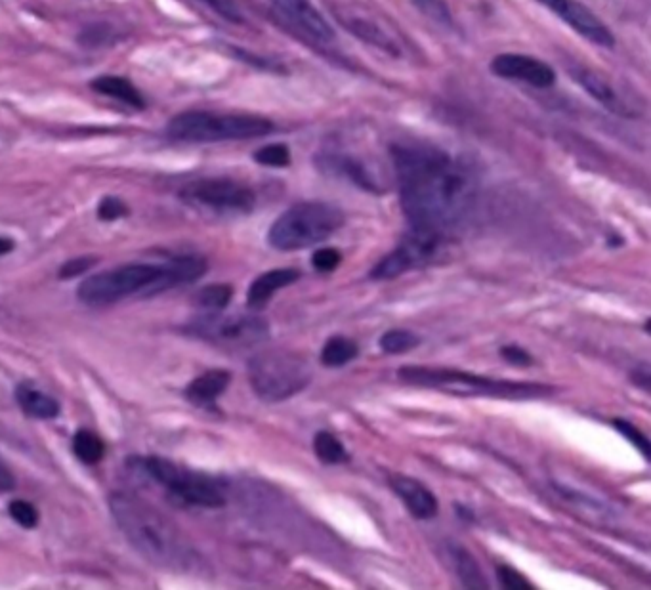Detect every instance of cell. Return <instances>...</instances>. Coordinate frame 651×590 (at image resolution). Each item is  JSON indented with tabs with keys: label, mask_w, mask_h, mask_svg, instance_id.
I'll list each match as a JSON object with an SVG mask.
<instances>
[{
	"label": "cell",
	"mask_w": 651,
	"mask_h": 590,
	"mask_svg": "<svg viewBox=\"0 0 651 590\" xmlns=\"http://www.w3.org/2000/svg\"><path fill=\"white\" fill-rule=\"evenodd\" d=\"M390 153L409 230L447 239L474 205V170L430 144H394Z\"/></svg>",
	"instance_id": "6da1fadb"
},
{
	"label": "cell",
	"mask_w": 651,
	"mask_h": 590,
	"mask_svg": "<svg viewBox=\"0 0 651 590\" xmlns=\"http://www.w3.org/2000/svg\"><path fill=\"white\" fill-rule=\"evenodd\" d=\"M109 510L126 541L153 566L172 571L191 568L193 548L163 512L128 493H113Z\"/></svg>",
	"instance_id": "7a4b0ae2"
},
{
	"label": "cell",
	"mask_w": 651,
	"mask_h": 590,
	"mask_svg": "<svg viewBox=\"0 0 651 590\" xmlns=\"http://www.w3.org/2000/svg\"><path fill=\"white\" fill-rule=\"evenodd\" d=\"M398 379L409 386L440 390L462 398H497V400H535L552 394V388L537 382H514L482 377L461 369L405 365L398 371Z\"/></svg>",
	"instance_id": "3957f363"
},
{
	"label": "cell",
	"mask_w": 651,
	"mask_h": 590,
	"mask_svg": "<svg viewBox=\"0 0 651 590\" xmlns=\"http://www.w3.org/2000/svg\"><path fill=\"white\" fill-rule=\"evenodd\" d=\"M273 130V121L262 115L184 111L168 121L167 136L176 142L214 144L264 138L270 136Z\"/></svg>",
	"instance_id": "277c9868"
},
{
	"label": "cell",
	"mask_w": 651,
	"mask_h": 590,
	"mask_svg": "<svg viewBox=\"0 0 651 590\" xmlns=\"http://www.w3.org/2000/svg\"><path fill=\"white\" fill-rule=\"evenodd\" d=\"M346 222L344 212L325 201H302L283 212L268 232L277 251H300L323 243Z\"/></svg>",
	"instance_id": "5b68a950"
},
{
	"label": "cell",
	"mask_w": 651,
	"mask_h": 590,
	"mask_svg": "<svg viewBox=\"0 0 651 590\" xmlns=\"http://www.w3.org/2000/svg\"><path fill=\"white\" fill-rule=\"evenodd\" d=\"M163 264L132 262L100 274L86 277L77 289L79 300L86 306H111L128 296H155L163 293Z\"/></svg>",
	"instance_id": "8992f818"
},
{
	"label": "cell",
	"mask_w": 651,
	"mask_h": 590,
	"mask_svg": "<svg viewBox=\"0 0 651 590\" xmlns=\"http://www.w3.org/2000/svg\"><path fill=\"white\" fill-rule=\"evenodd\" d=\"M249 382L264 401H285L302 392L310 380V363L291 352H262L249 359Z\"/></svg>",
	"instance_id": "52a82bcc"
},
{
	"label": "cell",
	"mask_w": 651,
	"mask_h": 590,
	"mask_svg": "<svg viewBox=\"0 0 651 590\" xmlns=\"http://www.w3.org/2000/svg\"><path fill=\"white\" fill-rule=\"evenodd\" d=\"M142 464L153 482L165 487L168 495L184 505L203 508L226 505V485L218 478L195 472L163 457H147L142 459Z\"/></svg>",
	"instance_id": "ba28073f"
},
{
	"label": "cell",
	"mask_w": 651,
	"mask_h": 590,
	"mask_svg": "<svg viewBox=\"0 0 651 590\" xmlns=\"http://www.w3.org/2000/svg\"><path fill=\"white\" fill-rule=\"evenodd\" d=\"M184 331L191 337L201 338L222 348H251L270 337L268 321L249 314L226 316L220 312H209L191 319Z\"/></svg>",
	"instance_id": "9c48e42d"
},
{
	"label": "cell",
	"mask_w": 651,
	"mask_h": 590,
	"mask_svg": "<svg viewBox=\"0 0 651 590\" xmlns=\"http://www.w3.org/2000/svg\"><path fill=\"white\" fill-rule=\"evenodd\" d=\"M180 199L214 212L249 214L256 207V193L231 178H201L180 190Z\"/></svg>",
	"instance_id": "30bf717a"
},
{
	"label": "cell",
	"mask_w": 651,
	"mask_h": 590,
	"mask_svg": "<svg viewBox=\"0 0 651 590\" xmlns=\"http://www.w3.org/2000/svg\"><path fill=\"white\" fill-rule=\"evenodd\" d=\"M445 239L430 233L409 230L405 239L392 253L386 254L371 270V279H396L399 275L432 264V260L443 249Z\"/></svg>",
	"instance_id": "8fae6325"
},
{
	"label": "cell",
	"mask_w": 651,
	"mask_h": 590,
	"mask_svg": "<svg viewBox=\"0 0 651 590\" xmlns=\"http://www.w3.org/2000/svg\"><path fill=\"white\" fill-rule=\"evenodd\" d=\"M556 18L569 25L577 35L602 48L615 46V35L581 0H537Z\"/></svg>",
	"instance_id": "7c38bea8"
},
{
	"label": "cell",
	"mask_w": 651,
	"mask_h": 590,
	"mask_svg": "<svg viewBox=\"0 0 651 590\" xmlns=\"http://www.w3.org/2000/svg\"><path fill=\"white\" fill-rule=\"evenodd\" d=\"M489 69L495 77L504 79V81H518L524 85L546 90L550 86L556 85V71L550 65L527 54H514V52H504L497 54Z\"/></svg>",
	"instance_id": "4fadbf2b"
},
{
	"label": "cell",
	"mask_w": 651,
	"mask_h": 590,
	"mask_svg": "<svg viewBox=\"0 0 651 590\" xmlns=\"http://www.w3.org/2000/svg\"><path fill=\"white\" fill-rule=\"evenodd\" d=\"M270 4L281 18H285L298 31L317 43L329 44L335 41V29L315 8L312 0H270Z\"/></svg>",
	"instance_id": "5bb4252c"
},
{
	"label": "cell",
	"mask_w": 651,
	"mask_h": 590,
	"mask_svg": "<svg viewBox=\"0 0 651 590\" xmlns=\"http://www.w3.org/2000/svg\"><path fill=\"white\" fill-rule=\"evenodd\" d=\"M390 485L417 520H432L438 514V499L426 485L420 484L419 480L403 474H394L390 478Z\"/></svg>",
	"instance_id": "9a60e30c"
},
{
	"label": "cell",
	"mask_w": 651,
	"mask_h": 590,
	"mask_svg": "<svg viewBox=\"0 0 651 590\" xmlns=\"http://www.w3.org/2000/svg\"><path fill=\"white\" fill-rule=\"evenodd\" d=\"M569 73H571V77H573L579 85L583 86V88L587 90L588 94H590L596 102H600L602 106L609 109V111H613V113L629 115L627 106L623 104L621 96L617 94V90L611 86V83H609L608 79H606L604 75H600V73L594 71V69L581 67V65L571 67Z\"/></svg>",
	"instance_id": "2e32d148"
},
{
	"label": "cell",
	"mask_w": 651,
	"mask_h": 590,
	"mask_svg": "<svg viewBox=\"0 0 651 590\" xmlns=\"http://www.w3.org/2000/svg\"><path fill=\"white\" fill-rule=\"evenodd\" d=\"M231 373L226 369H209L197 379L191 380L186 388V400L195 407L209 409L228 390Z\"/></svg>",
	"instance_id": "e0dca14e"
},
{
	"label": "cell",
	"mask_w": 651,
	"mask_h": 590,
	"mask_svg": "<svg viewBox=\"0 0 651 590\" xmlns=\"http://www.w3.org/2000/svg\"><path fill=\"white\" fill-rule=\"evenodd\" d=\"M300 277H302V274L298 270H294V268H279V270H272V272L258 275L252 281L249 293H247L249 308H252V310L264 308L277 291L293 285Z\"/></svg>",
	"instance_id": "ac0fdd59"
},
{
	"label": "cell",
	"mask_w": 651,
	"mask_h": 590,
	"mask_svg": "<svg viewBox=\"0 0 651 590\" xmlns=\"http://www.w3.org/2000/svg\"><path fill=\"white\" fill-rule=\"evenodd\" d=\"M14 398L18 401L21 411L31 419L52 421L62 413L60 401L44 394L33 382H20L14 390Z\"/></svg>",
	"instance_id": "d6986e66"
},
{
	"label": "cell",
	"mask_w": 651,
	"mask_h": 590,
	"mask_svg": "<svg viewBox=\"0 0 651 590\" xmlns=\"http://www.w3.org/2000/svg\"><path fill=\"white\" fill-rule=\"evenodd\" d=\"M165 266V274H163V293L168 289L180 287V285H189L195 283L199 277L207 274L209 264L205 258L201 256H178L172 258L163 264Z\"/></svg>",
	"instance_id": "ffe728a7"
},
{
	"label": "cell",
	"mask_w": 651,
	"mask_h": 590,
	"mask_svg": "<svg viewBox=\"0 0 651 590\" xmlns=\"http://www.w3.org/2000/svg\"><path fill=\"white\" fill-rule=\"evenodd\" d=\"M338 22L342 23L357 39H361L367 44H373L375 48H380L392 56H399L398 44L384 29H380L377 23L359 18V16H350V14H346V16L338 14Z\"/></svg>",
	"instance_id": "44dd1931"
},
{
	"label": "cell",
	"mask_w": 651,
	"mask_h": 590,
	"mask_svg": "<svg viewBox=\"0 0 651 590\" xmlns=\"http://www.w3.org/2000/svg\"><path fill=\"white\" fill-rule=\"evenodd\" d=\"M90 88L96 90L98 94L113 98L125 106L132 107V109H144L146 107V100L142 96V92L132 85L126 77H119V75H102L98 79H94L90 83Z\"/></svg>",
	"instance_id": "7402d4cb"
},
{
	"label": "cell",
	"mask_w": 651,
	"mask_h": 590,
	"mask_svg": "<svg viewBox=\"0 0 651 590\" xmlns=\"http://www.w3.org/2000/svg\"><path fill=\"white\" fill-rule=\"evenodd\" d=\"M319 165H321V169L323 170H329L333 174H340V176L348 178L350 182L356 184L357 188L378 191V184L373 180L371 172L365 169L357 159L333 153V155H323L319 159Z\"/></svg>",
	"instance_id": "603a6c76"
},
{
	"label": "cell",
	"mask_w": 651,
	"mask_h": 590,
	"mask_svg": "<svg viewBox=\"0 0 651 590\" xmlns=\"http://www.w3.org/2000/svg\"><path fill=\"white\" fill-rule=\"evenodd\" d=\"M449 554H451L455 571L461 577L462 585L466 589H487L489 587L485 577H483L482 569L478 566V562L474 560V556L466 548L451 545Z\"/></svg>",
	"instance_id": "cb8c5ba5"
},
{
	"label": "cell",
	"mask_w": 651,
	"mask_h": 590,
	"mask_svg": "<svg viewBox=\"0 0 651 590\" xmlns=\"http://www.w3.org/2000/svg\"><path fill=\"white\" fill-rule=\"evenodd\" d=\"M359 354L356 342L348 337H331L321 350V363L325 367H344Z\"/></svg>",
	"instance_id": "d4e9b609"
},
{
	"label": "cell",
	"mask_w": 651,
	"mask_h": 590,
	"mask_svg": "<svg viewBox=\"0 0 651 590\" xmlns=\"http://www.w3.org/2000/svg\"><path fill=\"white\" fill-rule=\"evenodd\" d=\"M73 453L83 464H98L105 455V443L92 430L81 428L73 436Z\"/></svg>",
	"instance_id": "484cf974"
},
{
	"label": "cell",
	"mask_w": 651,
	"mask_h": 590,
	"mask_svg": "<svg viewBox=\"0 0 651 590\" xmlns=\"http://www.w3.org/2000/svg\"><path fill=\"white\" fill-rule=\"evenodd\" d=\"M314 451L317 459L323 464L348 463V459H350L344 445L327 430H321L315 434Z\"/></svg>",
	"instance_id": "4316f807"
},
{
	"label": "cell",
	"mask_w": 651,
	"mask_h": 590,
	"mask_svg": "<svg viewBox=\"0 0 651 590\" xmlns=\"http://www.w3.org/2000/svg\"><path fill=\"white\" fill-rule=\"evenodd\" d=\"M233 298V287L228 283H212L203 287L197 293V306L207 310V312H222L224 308H228V304Z\"/></svg>",
	"instance_id": "83f0119b"
},
{
	"label": "cell",
	"mask_w": 651,
	"mask_h": 590,
	"mask_svg": "<svg viewBox=\"0 0 651 590\" xmlns=\"http://www.w3.org/2000/svg\"><path fill=\"white\" fill-rule=\"evenodd\" d=\"M420 344V337L415 333L407 331V329H392L388 333H384L380 338V348L386 354H405L415 350Z\"/></svg>",
	"instance_id": "f1b7e54d"
},
{
	"label": "cell",
	"mask_w": 651,
	"mask_h": 590,
	"mask_svg": "<svg viewBox=\"0 0 651 590\" xmlns=\"http://www.w3.org/2000/svg\"><path fill=\"white\" fill-rule=\"evenodd\" d=\"M252 159L262 165V167H270V169H287L293 161L291 157V149L287 144H268L264 148L254 151Z\"/></svg>",
	"instance_id": "f546056e"
},
{
	"label": "cell",
	"mask_w": 651,
	"mask_h": 590,
	"mask_svg": "<svg viewBox=\"0 0 651 590\" xmlns=\"http://www.w3.org/2000/svg\"><path fill=\"white\" fill-rule=\"evenodd\" d=\"M411 2L428 20H432L438 25H445V27H453V23H455L453 12L445 0H411Z\"/></svg>",
	"instance_id": "4dcf8cb0"
},
{
	"label": "cell",
	"mask_w": 651,
	"mask_h": 590,
	"mask_svg": "<svg viewBox=\"0 0 651 590\" xmlns=\"http://www.w3.org/2000/svg\"><path fill=\"white\" fill-rule=\"evenodd\" d=\"M8 512H10V518L20 524L21 527L25 529H35L39 526V520H41V514L37 510V506L31 505L29 501H23V499H18V501H12L8 505Z\"/></svg>",
	"instance_id": "1f68e13d"
},
{
	"label": "cell",
	"mask_w": 651,
	"mask_h": 590,
	"mask_svg": "<svg viewBox=\"0 0 651 590\" xmlns=\"http://www.w3.org/2000/svg\"><path fill=\"white\" fill-rule=\"evenodd\" d=\"M613 426L619 430V434H623L627 440H629L634 447H638L640 449V453L644 455V459L646 461H650V442H648V438L634 426V424H630V422L623 421V419H615L613 421Z\"/></svg>",
	"instance_id": "d6a6232c"
},
{
	"label": "cell",
	"mask_w": 651,
	"mask_h": 590,
	"mask_svg": "<svg viewBox=\"0 0 651 590\" xmlns=\"http://www.w3.org/2000/svg\"><path fill=\"white\" fill-rule=\"evenodd\" d=\"M207 4L212 12H216L222 20L230 23H243V12L235 0H199Z\"/></svg>",
	"instance_id": "836d02e7"
},
{
	"label": "cell",
	"mask_w": 651,
	"mask_h": 590,
	"mask_svg": "<svg viewBox=\"0 0 651 590\" xmlns=\"http://www.w3.org/2000/svg\"><path fill=\"white\" fill-rule=\"evenodd\" d=\"M128 214V207H126L125 201L119 199V197H104L98 205V218L102 222H115V220H121L125 218Z\"/></svg>",
	"instance_id": "e575fe53"
},
{
	"label": "cell",
	"mask_w": 651,
	"mask_h": 590,
	"mask_svg": "<svg viewBox=\"0 0 651 590\" xmlns=\"http://www.w3.org/2000/svg\"><path fill=\"white\" fill-rule=\"evenodd\" d=\"M340 262H342V254L338 253L336 249H331V247L319 249V251H315L314 256H312V264H314L315 270L321 272V274L335 272Z\"/></svg>",
	"instance_id": "d590c367"
},
{
	"label": "cell",
	"mask_w": 651,
	"mask_h": 590,
	"mask_svg": "<svg viewBox=\"0 0 651 590\" xmlns=\"http://www.w3.org/2000/svg\"><path fill=\"white\" fill-rule=\"evenodd\" d=\"M497 577L503 583L504 589L508 590H531L533 585L525 579L520 571H516L510 566H499L497 569Z\"/></svg>",
	"instance_id": "8d00e7d4"
},
{
	"label": "cell",
	"mask_w": 651,
	"mask_h": 590,
	"mask_svg": "<svg viewBox=\"0 0 651 590\" xmlns=\"http://www.w3.org/2000/svg\"><path fill=\"white\" fill-rule=\"evenodd\" d=\"M94 264H96V258H90V256L67 260L60 268V279H73V277L86 274Z\"/></svg>",
	"instance_id": "74e56055"
},
{
	"label": "cell",
	"mask_w": 651,
	"mask_h": 590,
	"mask_svg": "<svg viewBox=\"0 0 651 590\" xmlns=\"http://www.w3.org/2000/svg\"><path fill=\"white\" fill-rule=\"evenodd\" d=\"M501 356H503L508 363H512V365H518V367H525V365H531L533 363V358L525 352V350H522L520 346H504L503 350H501Z\"/></svg>",
	"instance_id": "f35d334b"
},
{
	"label": "cell",
	"mask_w": 651,
	"mask_h": 590,
	"mask_svg": "<svg viewBox=\"0 0 651 590\" xmlns=\"http://www.w3.org/2000/svg\"><path fill=\"white\" fill-rule=\"evenodd\" d=\"M632 380H634L638 386H642L644 390H648V388H650L651 382L650 367H648V365L636 367V369H634V373H632Z\"/></svg>",
	"instance_id": "ab89813d"
},
{
	"label": "cell",
	"mask_w": 651,
	"mask_h": 590,
	"mask_svg": "<svg viewBox=\"0 0 651 590\" xmlns=\"http://www.w3.org/2000/svg\"><path fill=\"white\" fill-rule=\"evenodd\" d=\"M16 487V480L12 476V472L0 464V491H12Z\"/></svg>",
	"instance_id": "60d3db41"
},
{
	"label": "cell",
	"mask_w": 651,
	"mask_h": 590,
	"mask_svg": "<svg viewBox=\"0 0 651 590\" xmlns=\"http://www.w3.org/2000/svg\"><path fill=\"white\" fill-rule=\"evenodd\" d=\"M16 249V241L10 237H0V256L12 253Z\"/></svg>",
	"instance_id": "b9f144b4"
}]
</instances>
